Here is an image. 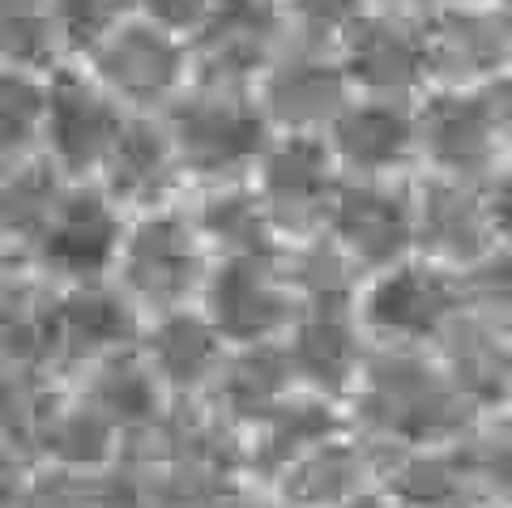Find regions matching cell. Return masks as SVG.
<instances>
[{
  "instance_id": "obj_29",
  "label": "cell",
  "mask_w": 512,
  "mask_h": 508,
  "mask_svg": "<svg viewBox=\"0 0 512 508\" xmlns=\"http://www.w3.org/2000/svg\"><path fill=\"white\" fill-rule=\"evenodd\" d=\"M120 436V427L82 393L73 402H52L35 440L60 470H99L116 457Z\"/></svg>"
},
{
  "instance_id": "obj_37",
  "label": "cell",
  "mask_w": 512,
  "mask_h": 508,
  "mask_svg": "<svg viewBox=\"0 0 512 508\" xmlns=\"http://www.w3.org/2000/svg\"><path fill=\"white\" fill-rule=\"evenodd\" d=\"M483 470L491 474V483L512 496V423H504L500 432H491L487 449H483Z\"/></svg>"
},
{
  "instance_id": "obj_1",
  "label": "cell",
  "mask_w": 512,
  "mask_h": 508,
  "mask_svg": "<svg viewBox=\"0 0 512 508\" xmlns=\"http://www.w3.org/2000/svg\"><path fill=\"white\" fill-rule=\"evenodd\" d=\"M163 124L184 163L188 193L210 184L252 180L265 146L274 141V124L265 120L252 90L192 82L163 111Z\"/></svg>"
},
{
  "instance_id": "obj_15",
  "label": "cell",
  "mask_w": 512,
  "mask_h": 508,
  "mask_svg": "<svg viewBox=\"0 0 512 508\" xmlns=\"http://www.w3.org/2000/svg\"><path fill=\"white\" fill-rule=\"evenodd\" d=\"M205 316L235 346L274 342L295 325V291L278 261H214L201 287Z\"/></svg>"
},
{
  "instance_id": "obj_2",
  "label": "cell",
  "mask_w": 512,
  "mask_h": 508,
  "mask_svg": "<svg viewBox=\"0 0 512 508\" xmlns=\"http://www.w3.org/2000/svg\"><path fill=\"white\" fill-rule=\"evenodd\" d=\"M210 265L214 257L205 248L184 197L175 205H163V210H146L128 218L111 278H116V287L137 308L171 312V308H184L192 295H201Z\"/></svg>"
},
{
  "instance_id": "obj_8",
  "label": "cell",
  "mask_w": 512,
  "mask_h": 508,
  "mask_svg": "<svg viewBox=\"0 0 512 508\" xmlns=\"http://www.w3.org/2000/svg\"><path fill=\"white\" fill-rule=\"evenodd\" d=\"M355 94L380 99H419L431 86V56L423 18L397 13L384 5H367L333 43Z\"/></svg>"
},
{
  "instance_id": "obj_33",
  "label": "cell",
  "mask_w": 512,
  "mask_h": 508,
  "mask_svg": "<svg viewBox=\"0 0 512 508\" xmlns=\"http://www.w3.org/2000/svg\"><path fill=\"white\" fill-rule=\"evenodd\" d=\"M389 491L406 508H453L466 496V466L453 453H410L389 470Z\"/></svg>"
},
{
  "instance_id": "obj_39",
  "label": "cell",
  "mask_w": 512,
  "mask_h": 508,
  "mask_svg": "<svg viewBox=\"0 0 512 508\" xmlns=\"http://www.w3.org/2000/svg\"><path fill=\"white\" fill-rule=\"evenodd\" d=\"M495 94V111H500V137H504V146L512 150V73L500 77V82L491 86Z\"/></svg>"
},
{
  "instance_id": "obj_28",
  "label": "cell",
  "mask_w": 512,
  "mask_h": 508,
  "mask_svg": "<svg viewBox=\"0 0 512 508\" xmlns=\"http://www.w3.org/2000/svg\"><path fill=\"white\" fill-rule=\"evenodd\" d=\"M367 479V457L350 440H325L278 474L282 508H338L359 496Z\"/></svg>"
},
{
  "instance_id": "obj_6",
  "label": "cell",
  "mask_w": 512,
  "mask_h": 508,
  "mask_svg": "<svg viewBox=\"0 0 512 508\" xmlns=\"http://www.w3.org/2000/svg\"><path fill=\"white\" fill-rule=\"evenodd\" d=\"M128 111L120 99L94 82L82 60H60L47 73V120H43V154L73 184L99 180L116 137L124 133Z\"/></svg>"
},
{
  "instance_id": "obj_30",
  "label": "cell",
  "mask_w": 512,
  "mask_h": 508,
  "mask_svg": "<svg viewBox=\"0 0 512 508\" xmlns=\"http://www.w3.org/2000/svg\"><path fill=\"white\" fill-rule=\"evenodd\" d=\"M64 56L52 0H0V65L52 73Z\"/></svg>"
},
{
  "instance_id": "obj_21",
  "label": "cell",
  "mask_w": 512,
  "mask_h": 508,
  "mask_svg": "<svg viewBox=\"0 0 512 508\" xmlns=\"http://www.w3.org/2000/svg\"><path fill=\"white\" fill-rule=\"evenodd\" d=\"M227 338L214 329V321L205 312L192 308H171L158 312V321L141 338V355L150 359V368L163 380V389L175 398L210 389L227 355H222Z\"/></svg>"
},
{
  "instance_id": "obj_43",
  "label": "cell",
  "mask_w": 512,
  "mask_h": 508,
  "mask_svg": "<svg viewBox=\"0 0 512 508\" xmlns=\"http://www.w3.org/2000/svg\"><path fill=\"white\" fill-rule=\"evenodd\" d=\"M13 265H22V261H13V257H9V252H5V248H0V282H5V274H9V269H13Z\"/></svg>"
},
{
  "instance_id": "obj_31",
  "label": "cell",
  "mask_w": 512,
  "mask_h": 508,
  "mask_svg": "<svg viewBox=\"0 0 512 508\" xmlns=\"http://www.w3.org/2000/svg\"><path fill=\"white\" fill-rule=\"evenodd\" d=\"M47 73L0 65V167L43 154Z\"/></svg>"
},
{
  "instance_id": "obj_19",
  "label": "cell",
  "mask_w": 512,
  "mask_h": 508,
  "mask_svg": "<svg viewBox=\"0 0 512 508\" xmlns=\"http://www.w3.org/2000/svg\"><path fill=\"white\" fill-rule=\"evenodd\" d=\"M137 346V304L116 282H77L56 295V363L90 368L107 355Z\"/></svg>"
},
{
  "instance_id": "obj_9",
  "label": "cell",
  "mask_w": 512,
  "mask_h": 508,
  "mask_svg": "<svg viewBox=\"0 0 512 508\" xmlns=\"http://www.w3.org/2000/svg\"><path fill=\"white\" fill-rule=\"evenodd\" d=\"M252 94L274 133H329V124L355 99V86L333 47L291 39L256 77Z\"/></svg>"
},
{
  "instance_id": "obj_32",
  "label": "cell",
  "mask_w": 512,
  "mask_h": 508,
  "mask_svg": "<svg viewBox=\"0 0 512 508\" xmlns=\"http://www.w3.org/2000/svg\"><path fill=\"white\" fill-rule=\"evenodd\" d=\"M448 359H453L448 372H453V385L461 389V398L504 402L512 393V351L491 329H461L457 325Z\"/></svg>"
},
{
  "instance_id": "obj_7",
  "label": "cell",
  "mask_w": 512,
  "mask_h": 508,
  "mask_svg": "<svg viewBox=\"0 0 512 508\" xmlns=\"http://www.w3.org/2000/svg\"><path fill=\"white\" fill-rule=\"evenodd\" d=\"M419 171L478 180L504 150L491 86H427L414 99Z\"/></svg>"
},
{
  "instance_id": "obj_13",
  "label": "cell",
  "mask_w": 512,
  "mask_h": 508,
  "mask_svg": "<svg viewBox=\"0 0 512 508\" xmlns=\"http://www.w3.org/2000/svg\"><path fill=\"white\" fill-rule=\"evenodd\" d=\"M325 231L359 269L402 265L414 252V180H342Z\"/></svg>"
},
{
  "instance_id": "obj_22",
  "label": "cell",
  "mask_w": 512,
  "mask_h": 508,
  "mask_svg": "<svg viewBox=\"0 0 512 508\" xmlns=\"http://www.w3.org/2000/svg\"><path fill=\"white\" fill-rule=\"evenodd\" d=\"M60 287L35 265H13L0 282V368L39 372L56 363Z\"/></svg>"
},
{
  "instance_id": "obj_4",
  "label": "cell",
  "mask_w": 512,
  "mask_h": 508,
  "mask_svg": "<svg viewBox=\"0 0 512 508\" xmlns=\"http://www.w3.org/2000/svg\"><path fill=\"white\" fill-rule=\"evenodd\" d=\"M359 419L402 444H436L466 423L461 389L414 355H384L359 372Z\"/></svg>"
},
{
  "instance_id": "obj_5",
  "label": "cell",
  "mask_w": 512,
  "mask_h": 508,
  "mask_svg": "<svg viewBox=\"0 0 512 508\" xmlns=\"http://www.w3.org/2000/svg\"><path fill=\"white\" fill-rule=\"evenodd\" d=\"M342 180L346 176L325 133H274L248 184L256 188L282 240L299 244L329 227Z\"/></svg>"
},
{
  "instance_id": "obj_42",
  "label": "cell",
  "mask_w": 512,
  "mask_h": 508,
  "mask_svg": "<svg viewBox=\"0 0 512 508\" xmlns=\"http://www.w3.org/2000/svg\"><path fill=\"white\" fill-rule=\"evenodd\" d=\"M495 9H500V18H504L508 35H512V0H495Z\"/></svg>"
},
{
  "instance_id": "obj_34",
  "label": "cell",
  "mask_w": 512,
  "mask_h": 508,
  "mask_svg": "<svg viewBox=\"0 0 512 508\" xmlns=\"http://www.w3.org/2000/svg\"><path fill=\"white\" fill-rule=\"evenodd\" d=\"M52 5H56L64 56L69 60H77L86 47L99 43L107 30H116L120 22L141 13V0H52Z\"/></svg>"
},
{
  "instance_id": "obj_27",
  "label": "cell",
  "mask_w": 512,
  "mask_h": 508,
  "mask_svg": "<svg viewBox=\"0 0 512 508\" xmlns=\"http://www.w3.org/2000/svg\"><path fill=\"white\" fill-rule=\"evenodd\" d=\"M333 432H338V415H333L329 398H320V393L286 398L278 410H269V415L252 427L248 470L261 474V479H278L303 453H312L316 444L333 440Z\"/></svg>"
},
{
  "instance_id": "obj_40",
  "label": "cell",
  "mask_w": 512,
  "mask_h": 508,
  "mask_svg": "<svg viewBox=\"0 0 512 508\" xmlns=\"http://www.w3.org/2000/svg\"><path fill=\"white\" fill-rule=\"evenodd\" d=\"M372 5H384V9H397V13H414V18H427L431 9L448 5V0H372Z\"/></svg>"
},
{
  "instance_id": "obj_24",
  "label": "cell",
  "mask_w": 512,
  "mask_h": 508,
  "mask_svg": "<svg viewBox=\"0 0 512 508\" xmlns=\"http://www.w3.org/2000/svg\"><path fill=\"white\" fill-rule=\"evenodd\" d=\"M286 355H291L295 380H303L320 398H338L350 385H359L363 355L350 308H303L291 325Z\"/></svg>"
},
{
  "instance_id": "obj_17",
  "label": "cell",
  "mask_w": 512,
  "mask_h": 508,
  "mask_svg": "<svg viewBox=\"0 0 512 508\" xmlns=\"http://www.w3.org/2000/svg\"><path fill=\"white\" fill-rule=\"evenodd\" d=\"M495 227L487 193L474 180L453 176H414V248L436 265H478L491 257Z\"/></svg>"
},
{
  "instance_id": "obj_23",
  "label": "cell",
  "mask_w": 512,
  "mask_h": 508,
  "mask_svg": "<svg viewBox=\"0 0 512 508\" xmlns=\"http://www.w3.org/2000/svg\"><path fill=\"white\" fill-rule=\"evenodd\" d=\"M73 180L47 154L0 167V248L13 261H30L47 227L56 222Z\"/></svg>"
},
{
  "instance_id": "obj_26",
  "label": "cell",
  "mask_w": 512,
  "mask_h": 508,
  "mask_svg": "<svg viewBox=\"0 0 512 508\" xmlns=\"http://www.w3.org/2000/svg\"><path fill=\"white\" fill-rule=\"evenodd\" d=\"M86 398L120 427L124 436H146L163 423V380L137 346L107 355L86 368Z\"/></svg>"
},
{
  "instance_id": "obj_25",
  "label": "cell",
  "mask_w": 512,
  "mask_h": 508,
  "mask_svg": "<svg viewBox=\"0 0 512 508\" xmlns=\"http://www.w3.org/2000/svg\"><path fill=\"white\" fill-rule=\"evenodd\" d=\"M291 385H295V368L286 346L278 342L239 346L210 385V393L218 398L214 415L227 427H256L269 410H278L291 398Z\"/></svg>"
},
{
  "instance_id": "obj_3",
  "label": "cell",
  "mask_w": 512,
  "mask_h": 508,
  "mask_svg": "<svg viewBox=\"0 0 512 508\" xmlns=\"http://www.w3.org/2000/svg\"><path fill=\"white\" fill-rule=\"evenodd\" d=\"M77 60L133 116H163L192 86V39L150 22L146 13L107 30Z\"/></svg>"
},
{
  "instance_id": "obj_41",
  "label": "cell",
  "mask_w": 512,
  "mask_h": 508,
  "mask_svg": "<svg viewBox=\"0 0 512 508\" xmlns=\"http://www.w3.org/2000/svg\"><path fill=\"white\" fill-rule=\"evenodd\" d=\"M338 508H389L380 496H367V491H359V496H350L346 504H338Z\"/></svg>"
},
{
  "instance_id": "obj_20",
  "label": "cell",
  "mask_w": 512,
  "mask_h": 508,
  "mask_svg": "<svg viewBox=\"0 0 512 508\" xmlns=\"http://www.w3.org/2000/svg\"><path fill=\"white\" fill-rule=\"evenodd\" d=\"M188 214L197 222L214 261H278L286 252V240L269 222L265 205L248 180L192 188Z\"/></svg>"
},
{
  "instance_id": "obj_38",
  "label": "cell",
  "mask_w": 512,
  "mask_h": 508,
  "mask_svg": "<svg viewBox=\"0 0 512 508\" xmlns=\"http://www.w3.org/2000/svg\"><path fill=\"white\" fill-rule=\"evenodd\" d=\"M487 210H491L495 240L512 244V171H504V176L491 184V193H487Z\"/></svg>"
},
{
  "instance_id": "obj_10",
  "label": "cell",
  "mask_w": 512,
  "mask_h": 508,
  "mask_svg": "<svg viewBox=\"0 0 512 508\" xmlns=\"http://www.w3.org/2000/svg\"><path fill=\"white\" fill-rule=\"evenodd\" d=\"M128 214L94 180L73 184L64 197L56 222L47 227L39 248L26 265H35L56 287H77V282H103L111 278L124 244Z\"/></svg>"
},
{
  "instance_id": "obj_16",
  "label": "cell",
  "mask_w": 512,
  "mask_h": 508,
  "mask_svg": "<svg viewBox=\"0 0 512 508\" xmlns=\"http://www.w3.org/2000/svg\"><path fill=\"white\" fill-rule=\"evenodd\" d=\"M94 184H99L128 218L184 201L188 176H184V163H180V154H175V141L167 133L163 116H128L124 133L116 137V146H111Z\"/></svg>"
},
{
  "instance_id": "obj_12",
  "label": "cell",
  "mask_w": 512,
  "mask_h": 508,
  "mask_svg": "<svg viewBox=\"0 0 512 508\" xmlns=\"http://www.w3.org/2000/svg\"><path fill=\"white\" fill-rule=\"evenodd\" d=\"M329 150L346 180H414L419 176V120L414 99L355 94L329 124Z\"/></svg>"
},
{
  "instance_id": "obj_36",
  "label": "cell",
  "mask_w": 512,
  "mask_h": 508,
  "mask_svg": "<svg viewBox=\"0 0 512 508\" xmlns=\"http://www.w3.org/2000/svg\"><path fill=\"white\" fill-rule=\"evenodd\" d=\"M222 0H141V13H146L150 22L175 30V35L192 39L197 30L214 18V9Z\"/></svg>"
},
{
  "instance_id": "obj_14",
  "label": "cell",
  "mask_w": 512,
  "mask_h": 508,
  "mask_svg": "<svg viewBox=\"0 0 512 508\" xmlns=\"http://www.w3.org/2000/svg\"><path fill=\"white\" fill-rule=\"evenodd\" d=\"M431 86H495L512 73V35L495 0H448L423 18Z\"/></svg>"
},
{
  "instance_id": "obj_11",
  "label": "cell",
  "mask_w": 512,
  "mask_h": 508,
  "mask_svg": "<svg viewBox=\"0 0 512 508\" xmlns=\"http://www.w3.org/2000/svg\"><path fill=\"white\" fill-rule=\"evenodd\" d=\"M291 43L282 0H222L192 35V82L252 90L256 77Z\"/></svg>"
},
{
  "instance_id": "obj_18",
  "label": "cell",
  "mask_w": 512,
  "mask_h": 508,
  "mask_svg": "<svg viewBox=\"0 0 512 508\" xmlns=\"http://www.w3.org/2000/svg\"><path fill=\"white\" fill-rule=\"evenodd\" d=\"M461 308V287L436 261H402L380 269L376 282L363 295V325L397 342L436 338L453 325Z\"/></svg>"
},
{
  "instance_id": "obj_35",
  "label": "cell",
  "mask_w": 512,
  "mask_h": 508,
  "mask_svg": "<svg viewBox=\"0 0 512 508\" xmlns=\"http://www.w3.org/2000/svg\"><path fill=\"white\" fill-rule=\"evenodd\" d=\"M367 5L372 0H282V13L291 22V39L333 47Z\"/></svg>"
}]
</instances>
